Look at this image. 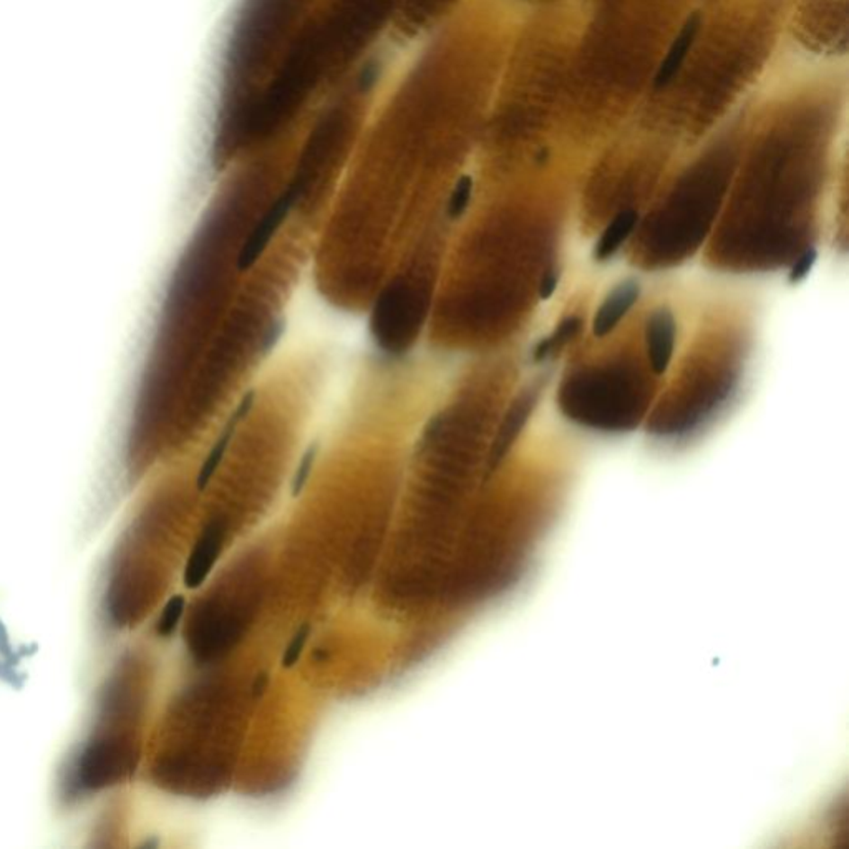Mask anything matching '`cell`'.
Listing matches in <instances>:
<instances>
[{
    "instance_id": "cell-2",
    "label": "cell",
    "mask_w": 849,
    "mask_h": 849,
    "mask_svg": "<svg viewBox=\"0 0 849 849\" xmlns=\"http://www.w3.org/2000/svg\"><path fill=\"white\" fill-rule=\"evenodd\" d=\"M567 397H585L589 404L579 405L569 414L579 416L577 420H585L593 424H601V422H614V420H622V408L629 405H624L622 397L627 395V390L617 382V379H593V380H584V382L574 383L573 389L566 392Z\"/></svg>"
},
{
    "instance_id": "cell-7",
    "label": "cell",
    "mask_w": 849,
    "mask_h": 849,
    "mask_svg": "<svg viewBox=\"0 0 849 849\" xmlns=\"http://www.w3.org/2000/svg\"><path fill=\"white\" fill-rule=\"evenodd\" d=\"M636 212L632 210H627V211L619 212L616 216V219L612 221V224L605 229L604 236L601 237L599 245H597V251L595 255L599 259H605L609 255H614L616 253L617 247L622 245V241L626 239L629 233L632 231L634 224H636Z\"/></svg>"
},
{
    "instance_id": "cell-11",
    "label": "cell",
    "mask_w": 849,
    "mask_h": 849,
    "mask_svg": "<svg viewBox=\"0 0 849 849\" xmlns=\"http://www.w3.org/2000/svg\"><path fill=\"white\" fill-rule=\"evenodd\" d=\"M558 286V277L554 274H548L542 279L541 287H540V296L542 299L551 298L554 289Z\"/></svg>"
},
{
    "instance_id": "cell-3",
    "label": "cell",
    "mask_w": 849,
    "mask_h": 849,
    "mask_svg": "<svg viewBox=\"0 0 849 849\" xmlns=\"http://www.w3.org/2000/svg\"><path fill=\"white\" fill-rule=\"evenodd\" d=\"M221 542H223V531L219 528V524H210L202 532L200 541L196 542L190 556V561L184 571L186 587L192 589V587L201 585L218 559Z\"/></svg>"
},
{
    "instance_id": "cell-10",
    "label": "cell",
    "mask_w": 849,
    "mask_h": 849,
    "mask_svg": "<svg viewBox=\"0 0 849 849\" xmlns=\"http://www.w3.org/2000/svg\"><path fill=\"white\" fill-rule=\"evenodd\" d=\"M815 261H817V253L813 249H809L796 261L795 267L791 271V281L796 282V281H801L803 277L807 276L809 269L815 264Z\"/></svg>"
},
{
    "instance_id": "cell-6",
    "label": "cell",
    "mask_w": 849,
    "mask_h": 849,
    "mask_svg": "<svg viewBox=\"0 0 849 849\" xmlns=\"http://www.w3.org/2000/svg\"><path fill=\"white\" fill-rule=\"evenodd\" d=\"M637 298H639V286L636 282H624L617 287L595 316V335L603 337L609 330L614 329L617 322L626 316L629 308L634 306Z\"/></svg>"
},
{
    "instance_id": "cell-5",
    "label": "cell",
    "mask_w": 849,
    "mask_h": 849,
    "mask_svg": "<svg viewBox=\"0 0 849 849\" xmlns=\"http://www.w3.org/2000/svg\"><path fill=\"white\" fill-rule=\"evenodd\" d=\"M699 27H701V15H699V13H692L689 19H687V22H685V25L682 27L679 37L672 43V47H670L666 60L662 62L660 68H658L657 75H656V82H654L656 88H662V86L670 84V80L674 78V75L679 72V68L682 67V64H684V60H685V57H687V52H689L692 43L695 40V35L699 32Z\"/></svg>"
},
{
    "instance_id": "cell-8",
    "label": "cell",
    "mask_w": 849,
    "mask_h": 849,
    "mask_svg": "<svg viewBox=\"0 0 849 849\" xmlns=\"http://www.w3.org/2000/svg\"><path fill=\"white\" fill-rule=\"evenodd\" d=\"M183 611H184V597L183 595L171 597L170 603L163 609V614L159 617L158 632L161 636H170L171 632L176 629L183 616Z\"/></svg>"
},
{
    "instance_id": "cell-9",
    "label": "cell",
    "mask_w": 849,
    "mask_h": 849,
    "mask_svg": "<svg viewBox=\"0 0 849 849\" xmlns=\"http://www.w3.org/2000/svg\"><path fill=\"white\" fill-rule=\"evenodd\" d=\"M308 626H304L299 630L298 634L294 636L292 642H290L289 648H286L284 657H282V666H284V667H290V666H294V664L298 662L299 656H300V652H302V648H304V644H306V640H308Z\"/></svg>"
},
{
    "instance_id": "cell-1",
    "label": "cell",
    "mask_w": 849,
    "mask_h": 849,
    "mask_svg": "<svg viewBox=\"0 0 849 849\" xmlns=\"http://www.w3.org/2000/svg\"><path fill=\"white\" fill-rule=\"evenodd\" d=\"M139 715L137 682L121 667L102 692L95 728L75 764L76 785L102 790L121 782L137 760L135 720Z\"/></svg>"
},
{
    "instance_id": "cell-4",
    "label": "cell",
    "mask_w": 849,
    "mask_h": 849,
    "mask_svg": "<svg viewBox=\"0 0 849 849\" xmlns=\"http://www.w3.org/2000/svg\"><path fill=\"white\" fill-rule=\"evenodd\" d=\"M675 340V324L667 310L656 312L648 326V347L650 365L656 373L667 371Z\"/></svg>"
}]
</instances>
